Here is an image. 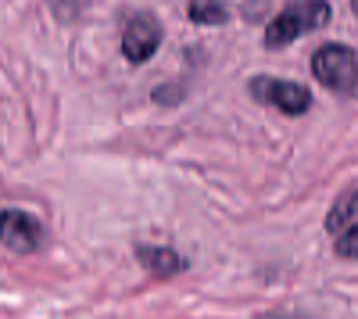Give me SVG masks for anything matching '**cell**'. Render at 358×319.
<instances>
[{
  "mask_svg": "<svg viewBox=\"0 0 358 319\" xmlns=\"http://www.w3.org/2000/svg\"><path fill=\"white\" fill-rule=\"evenodd\" d=\"M355 215H358V190L337 201L334 212H330V219H326V226H330V229H341V226H344L348 219H355Z\"/></svg>",
  "mask_w": 358,
  "mask_h": 319,
  "instance_id": "obj_8",
  "label": "cell"
},
{
  "mask_svg": "<svg viewBox=\"0 0 358 319\" xmlns=\"http://www.w3.org/2000/svg\"><path fill=\"white\" fill-rule=\"evenodd\" d=\"M162 47V22L155 15H133L122 29V54L129 65H147Z\"/></svg>",
  "mask_w": 358,
  "mask_h": 319,
  "instance_id": "obj_4",
  "label": "cell"
},
{
  "mask_svg": "<svg viewBox=\"0 0 358 319\" xmlns=\"http://www.w3.org/2000/svg\"><path fill=\"white\" fill-rule=\"evenodd\" d=\"M351 8H355V11H358V0H351Z\"/></svg>",
  "mask_w": 358,
  "mask_h": 319,
  "instance_id": "obj_10",
  "label": "cell"
},
{
  "mask_svg": "<svg viewBox=\"0 0 358 319\" xmlns=\"http://www.w3.org/2000/svg\"><path fill=\"white\" fill-rule=\"evenodd\" d=\"M187 15H190V22H197V25H222V22L229 18V11H226L222 0H190Z\"/></svg>",
  "mask_w": 358,
  "mask_h": 319,
  "instance_id": "obj_7",
  "label": "cell"
},
{
  "mask_svg": "<svg viewBox=\"0 0 358 319\" xmlns=\"http://www.w3.org/2000/svg\"><path fill=\"white\" fill-rule=\"evenodd\" d=\"M312 72L322 86H330V90H355L358 54L344 43H322L312 54Z\"/></svg>",
  "mask_w": 358,
  "mask_h": 319,
  "instance_id": "obj_2",
  "label": "cell"
},
{
  "mask_svg": "<svg viewBox=\"0 0 358 319\" xmlns=\"http://www.w3.org/2000/svg\"><path fill=\"white\" fill-rule=\"evenodd\" d=\"M47 229L36 215H29L22 208H4L0 212V244L15 255H33L43 248Z\"/></svg>",
  "mask_w": 358,
  "mask_h": 319,
  "instance_id": "obj_3",
  "label": "cell"
},
{
  "mask_svg": "<svg viewBox=\"0 0 358 319\" xmlns=\"http://www.w3.org/2000/svg\"><path fill=\"white\" fill-rule=\"evenodd\" d=\"M355 94H358V76H355Z\"/></svg>",
  "mask_w": 358,
  "mask_h": 319,
  "instance_id": "obj_11",
  "label": "cell"
},
{
  "mask_svg": "<svg viewBox=\"0 0 358 319\" xmlns=\"http://www.w3.org/2000/svg\"><path fill=\"white\" fill-rule=\"evenodd\" d=\"M251 94L265 104H273L276 111L283 115H305L312 108V94H308V86L301 83H290V79H251Z\"/></svg>",
  "mask_w": 358,
  "mask_h": 319,
  "instance_id": "obj_5",
  "label": "cell"
},
{
  "mask_svg": "<svg viewBox=\"0 0 358 319\" xmlns=\"http://www.w3.org/2000/svg\"><path fill=\"white\" fill-rule=\"evenodd\" d=\"M136 258L158 276H176L187 262L179 258L172 248H162V244H136Z\"/></svg>",
  "mask_w": 358,
  "mask_h": 319,
  "instance_id": "obj_6",
  "label": "cell"
},
{
  "mask_svg": "<svg viewBox=\"0 0 358 319\" xmlns=\"http://www.w3.org/2000/svg\"><path fill=\"white\" fill-rule=\"evenodd\" d=\"M337 255L341 258H358V226H348L337 237Z\"/></svg>",
  "mask_w": 358,
  "mask_h": 319,
  "instance_id": "obj_9",
  "label": "cell"
},
{
  "mask_svg": "<svg viewBox=\"0 0 358 319\" xmlns=\"http://www.w3.org/2000/svg\"><path fill=\"white\" fill-rule=\"evenodd\" d=\"M330 15H334V11H330V4H326V0H294V4H287L273 22L265 25V47H268V50L290 47L297 36L322 29L326 22H330Z\"/></svg>",
  "mask_w": 358,
  "mask_h": 319,
  "instance_id": "obj_1",
  "label": "cell"
}]
</instances>
